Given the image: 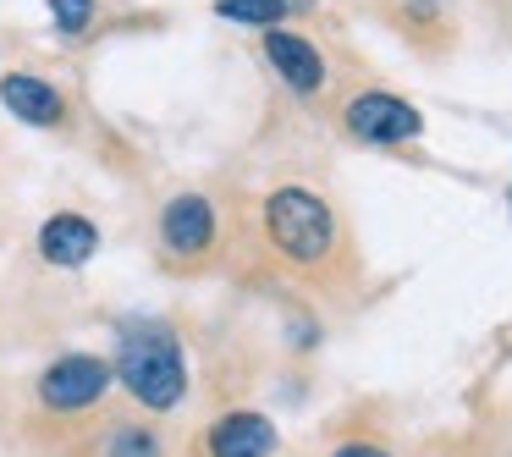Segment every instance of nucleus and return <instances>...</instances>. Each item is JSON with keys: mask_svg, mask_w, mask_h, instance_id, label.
<instances>
[{"mask_svg": "<svg viewBox=\"0 0 512 457\" xmlns=\"http://www.w3.org/2000/svg\"><path fill=\"white\" fill-rule=\"evenodd\" d=\"M111 369L144 413H177L188 402V353L171 325H133Z\"/></svg>", "mask_w": 512, "mask_h": 457, "instance_id": "obj_1", "label": "nucleus"}, {"mask_svg": "<svg viewBox=\"0 0 512 457\" xmlns=\"http://www.w3.org/2000/svg\"><path fill=\"white\" fill-rule=\"evenodd\" d=\"M265 237L287 265L314 270L336 254V210L309 188H276L265 199Z\"/></svg>", "mask_w": 512, "mask_h": 457, "instance_id": "obj_2", "label": "nucleus"}, {"mask_svg": "<svg viewBox=\"0 0 512 457\" xmlns=\"http://www.w3.org/2000/svg\"><path fill=\"white\" fill-rule=\"evenodd\" d=\"M111 386H116V369L100 353H61L39 375V408L61 413V419H83L111 397Z\"/></svg>", "mask_w": 512, "mask_h": 457, "instance_id": "obj_3", "label": "nucleus"}, {"mask_svg": "<svg viewBox=\"0 0 512 457\" xmlns=\"http://www.w3.org/2000/svg\"><path fill=\"white\" fill-rule=\"evenodd\" d=\"M342 127L358 138V144L391 149V144H413V138L424 133V116L413 111L408 100L386 94V89H364V94H353V100H347Z\"/></svg>", "mask_w": 512, "mask_h": 457, "instance_id": "obj_4", "label": "nucleus"}, {"mask_svg": "<svg viewBox=\"0 0 512 457\" xmlns=\"http://www.w3.org/2000/svg\"><path fill=\"white\" fill-rule=\"evenodd\" d=\"M215 232H221V215L204 193H177L160 210V248L177 259H204L215 248Z\"/></svg>", "mask_w": 512, "mask_h": 457, "instance_id": "obj_5", "label": "nucleus"}, {"mask_svg": "<svg viewBox=\"0 0 512 457\" xmlns=\"http://www.w3.org/2000/svg\"><path fill=\"white\" fill-rule=\"evenodd\" d=\"M281 435L259 408H226L204 424V457H276Z\"/></svg>", "mask_w": 512, "mask_h": 457, "instance_id": "obj_6", "label": "nucleus"}, {"mask_svg": "<svg viewBox=\"0 0 512 457\" xmlns=\"http://www.w3.org/2000/svg\"><path fill=\"white\" fill-rule=\"evenodd\" d=\"M265 61L276 67V78L292 94H320L325 89V56L314 50V39H303L298 28H265Z\"/></svg>", "mask_w": 512, "mask_h": 457, "instance_id": "obj_7", "label": "nucleus"}, {"mask_svg": "<svg viewBox=\"0 0 512 457\" xmlns=\"http://www.w3.org/2000/svg\"><path fill=\"white\" fill-rule=\"evenodd\" d=\"M100 254V226L78 210H56L45 226H39V259L56 270H83Z\"/></svg>", "mask_w": 512, "mask_h": 457, "instance_id": "obj_8", "label": "nucleus"}, {"mask_svg": "<svg viewBox=\"0 0 512 457\" xmlns=\"http://www.w3.org/2000/svg\"><path fill=\"white\" fill-rule=\"evenodd\" d=\"M0 105L28 127H61L67 122L61 89L50 78H39V72H6V78H0Z\"/></svg>", "mask_w": 512, "mask_h": 457, "instance_id": "obj_9", "label": "nucleus"}, {"mask_svg": "<svg viewBox=\"0 0 512 457\" xmlns=\"http://www.w3.org/2000/svg\"><path fill=\"white\" fill-rule=\"evenodd\" d=\"M100 457H166V435L149 419H116L100 435Z\"/></svg>", "mask_w": 512, "mask_h": 457, "instance_id": "obj_10", "label": "nucleus"}, {"mask_svg": "<svg viewBox=\"0 0 512 457\" xmlns=\"http://www.w3.org/2000/svg\"><path fill=\"white\" fill-rule=\"evenodd\" d=\"M215 12L226 23H248V28H281V17L298 12V0H215Z\"/></svg>", "mask_w": 512, "mask_h": 457, "instance_id": "obj_11", "label": "nucleus"}, {"mask_svg": "<svg viewBox=\"0 0 512 457\" xmlns=\"http://www.w3.org/2000/svg\"><path fill=\"white\" fill-rule=\"evenodd\" d=\"M94 17H100V0H50V23L67 39H83L94 28Z\"/></svg>", "mask_w": 512, "mask_h": 457, "instance_id": "obj_12", "label": "nucleus"}, {"mask_svg": "<svg viewBox=\"0 0 512 457\" xmlns=\"http://www.w3.org/2000/svg\"><path fill=\"white\" fill-rule=\"evenodd\" d=\"M331 457H391V452H386V446H375V441H342Z\"/></svg>", "mask_w": 512, "mask_h": 457, "instance_id": "obj_13", "label": "nucleus"}]
</instances>
